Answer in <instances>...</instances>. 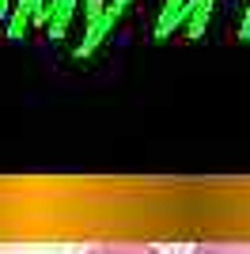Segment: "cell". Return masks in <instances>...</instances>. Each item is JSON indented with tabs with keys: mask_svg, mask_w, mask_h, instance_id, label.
Returning <instances> with one entry per match:
<instances>
[{
	"mask_svg": "<svg viewBox=\"0 0 250 254\" xmlns=\"http://www.w3.org/2000/svg\"><path fill=\"white\" fill-rule=\"evenodd\" d=\"M189 254H250V243H197Z\"/></svg>",
	"mask_w": 250,
	"mask_h": 254,
	"instance_id": "cell-3",
	"label": "cell"
},
{
	"mask_svg": "<svg viewBox=\"0 0 250 254\" xmlns=\"http://www.w3.org/2000/svg\"><path fill=\"white\" fill-rule=\"evenodd\" d=\"M8 15H11V0H0V27H8Z\"/></svg>",
	"mask_w": 250,
	"mask_h": 254,
	"instance_id": "cell-4",
	"label": "cell"
},
{
	"mask_svg": "<svg viewBox=\"0 0 250 254\" xmlns=\"http://www.w3.org/2000/svg\"><path fill=\"white\" fill-rule=\"evenodd\" d=\"M87 254H163L148 243H103V247H91Z\"/></svg>",
	"mask_w": 250,
	"mask_h": 254,
	"instance_id": "cell-2",
	"label": "cell"
},
{
	"mask_svg": "<svg viewBox=\"0 0 250 254\" xmlns=\"http://www.w3.org/2000/svg\"><path fill=\"white\" fill-rule=\"evenodd\" d=\"M42 19H46V0H15L8 15L4 34L8 38H27V34H42Z\"/></svg>",
	"mask_w": 250,
	"mask_h": 254,
	"instance_id": "cell-1",
	"label": "cell"
}]
</instances>
